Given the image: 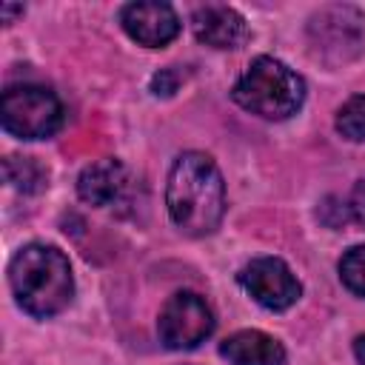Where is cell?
<instances>
[{"label": "cell", "instance_id": "obj_7", "mask_svg": "<svg viewBox=\"0 0 365 365\" xmlns=\"http://www.w3.org/2000/svg\"><path fill=\"white\" fill-rule=\"evenodd\" d=\"M311 43L317 54L336 51V60H345V48L351 54L359 51L362 46V14L351 6H331L322 9L311 20Z\"/></svg>", "mask_w": 365, "mask_h": 365}, {"label": "cell", "instance_id": "obj_4", "mask_svg": "<svg viewBox=\"0 0 365 365\" xmlns=\"http://www.w3.org/2000/svg\"><path fill=\"white\" fill-rule=\"evenodd\" d=\"M3 128L20 140H46L63 125V106L46 86H9L0 100Z\"/></svg>", "mask_w": 365, "mask_h": 365}, {"label": "cell", "instance_id": "obj_3", "mask_svg": "<svg viewBox=\"0 0 365 365\" xmlns=\"http://www.w3.org/2000/svg\"><path fill=\"white\" fill-rule=\"evenodd\" d=\"M231 97L240 108L262 120H285L299 111L305 100V83L282 60L257 57L234 83Z\"/></svg>", "mask_w": 365, "mask_h": 365}, {"label": "cell", "instance_id": "obj_8", "mask_svg": "<svg viewBox=\"0 0 365 365\" xmlns=\"http://www.w3.org/2000/svg\"><path fill=\"white\" fill-rule=\"evenodd\" d=\"M120 23L131 40L148 48H160L180 34V17L168 3H128L120 11Z\"/></svg>", "mask_w": 365, "mask_h": 365}, {"label": "cell", "instance_id": "obj_15", "mask_svg": "<svg viewBox=\"0 0 365 365\" xmlns=\"http://www.w3.org/2000/svg\"><path fill=\"white\" fill-rule=\"evenodd\" d=\"M177 83H180V80H177V71H174V68H163V71H157V74L151 77V91H154L157 97H160V94L168 97V94L177 91Z\"/></svg>", "mask_w": 365, "mask_h": 365}, {"label": "cell", "instance_id": "obj_11", "mask_svg": "<svg viewBox=\"0 0 365 365\" xmlns=\"http://www.w3.org/2000/svg\"><path fill=\"white\" fill-rule=\"evenodd\" d=\"M220 354L231 365H282L285 362V348L279 339L262 331H237L231 334L222 345Z\"/></svg>", "mask_w": 365, "mask_h": 365}, {"label": "cell", "instance_id": "obj_5", "mask_svg": "<svg viewBox=\"0 0 365 365\" xmlns=\"http://www.w3.org/2000/svg\"><path fill=\"white\" fill-rule=\"evenodd\" d=\"M160 342L171 351H188L205 342L214 331V314L208 302L194 291H177L160 311L157 319Z\"/></svg>", "mask_w": 365, "mask_h": 365}, {"label": "cell", "instance_id": "obj_13", "mask_svg": "<svg viewBox=\"0 0 365 365\" xmlns=\"http://www.w3.org/2000/svg\"><path fill=\"white\" fill-rule=\"evenodd\" d=\"M336 131L351 143H365V94L351 97L336 111Z\"/></svg>", "mask_w": 365, "mask_h": 365}, {"label": "cell", "instance_id": "obj_14", "mask_svg": "<svg viewBox=\"0 0 365 365\" xmlns=\"http://www.w3.org/2000/svg\"><path fill=\"white\" fill-rule=\"evenodd\" d=\"M339 279L348 291L365 297V245H354L339 259Z\"/></svg>", "mask_w": 365, "mask_h": 365}, {"label": "cell", "instance_id": "obj_2", "mask_svg": "<svg viewBox=\"0 0 365 365\" xmlns=\"http://www.w3.org/2000/svg\"><path fill=\"white\" fill-rule=\"evenodd\" d=\"M9 282L20 308L40 319L60 314L74 297V277L66 254L43 242L23 245L11 257Z\"/></svg>", "mask_w": 365, "mask_h": 365}, {"label": "cell", "instance_id": "obj_9", "mask_svg": "<svg viewBox=\"0 0 365 365\" xmlns=\"http://www.w3.org/2000/svg\"><path fill=\"white\" fill-rule=\"evenodd\" d=\"M194 37L211 48H240L248 40V26L231 6H200L191 14Z\"/></svg>", "mask_w": 365, "mask_h": 365}, {"label": "cell", "instance_id": "obj_18", "mask_svg": "<svg viewBox=\"0 0 365 365\" xmlns=\"http://www.w3.org/2000/svg\"><path fill=\"white\" fill-rule=\"evenodd\" d=\"M14 11H23V6H9V3H6V6H3V23H11V14H14Z\"/></svg>", "mask_w": 365, "mask_h": 365}, {"label": "cell", "instance_id": "obj_1", "mask_svg": "<svg viewBox=\"0 0 365 365\" xmlns=\"http://www.w3.org/2000/svg\"><path fill=\"white\" fill-rule=\"evenodd\" d=\"M171 222L188 237L211 234L225 211V182L217 163L202 151H185L174 160L165 185Z\"/></svg>", "mask_w": 365, "mask_h": 365}, {"label": "cell", "instance_id": "obj_16", "mask_svg": "<svg viewBox=\"0 0 365 365\" xmlns=\"http://www.w3.org/2000/svg\"><path fill=\"white\" fill-rule=\"evenodd\" d=\"M348 208H351V217H354V222H359V225L365 228V180H359V182L354 185Z\"/></svg>", "mask_w": 365, "mask_h": 365}, {"label": "cell", "instance_id": "obj_12", "mask_svg": "<svg viewBox=\"0 0 365 365\" xmlns=\"http://www.w3.org/2000/svg\"><path fill=\"white\" fill-rule=\"evenodd\" d=\"M3 174H6V182L23 194H34L46 185V171L31 157H6Z\"/></svg>", "mask_w": 365, "mask_h": 365}, {"label": "cell", "instance_id": "obj_17", "mask_svg": "<svg viewBox=\"0 0 365 365\" xmlns=\"http://www.w3.org/2000/svg\"><path fill=\"white\" fill-rule=\"evenodd\" d=\"M354 354H356V362L365 365V336H356L354 339Z\"/></svg>", "mask_w": 365, "mask_h": 365}, {"label": "cell", "instance_id": "obj_10", "mask_svg": "<svg viewBox=\"0 0 365 365\" xmlns=\"http://www.w3.org/2000/svg\"><path fill=\"white\" fill-rule=\"evenodd\" d=\"M125 188H128L125 165L114 157H106V160H97V163L86 165L83 174L77 177L80 200H86L88 205H97V208L114 205L125 194Z\"/></svg>", "mask_w": 365, "mask_h": 365}, {"label": "cell", "instance_id": "obj_6", "mask_svg": "<svg viewBox=\"0 0 365 365\" xmlns=\"http://www.w3.org/2000/svg\"><path fill=\"white\" fill-rule=\"evenodd\" d=\"M240 285L251 294L254 302H259L262 308L268 311H285L291 308L302 288H299V279L291 274V268L277 259V257H259V259H251L240 274H237Z\"/></svg>", "mask_w": 365, "mask_h": 365}]
</instances>
